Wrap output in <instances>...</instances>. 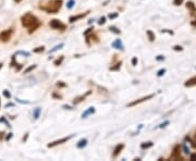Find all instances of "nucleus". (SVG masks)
<instances>
[{
  "mask_svg": "<svg viewBox=\"0 0 196 161\" xmlns=\"http://www.w3.org/2000/svg\"><path fill=\"white\" fill-rule=\"evenodd\" d=\"M22 25L29 29V33L34 32L40 26V22L38 21V19L36 18L35 15L31 14V13H26L21 18Z\"/></svg>",
  "mask_w": 196,
  "mask_h": 161,
  "instance_id": "1",
  "label": "nucleus"
},
{
  "mask_svg": "<svg viewBox=\"0 0 196 161\" xmlns=\"http://www.w3.org/2000/svg\"><path fill=\"white\" fill-rule=\"evenodd\" d=\"M62 6V0H50L46 7H40L47 13H57Z\"/></svg>",
  "mask_w": 196,
  "mask_h": 161,
  "instance_id": "2",
  "label": "nucleus"
},
{
  "mask_svg": "<svg viewBox=\"0 0 196 161\" xmlns=\"http://www.w3.org/2000/svg\"><path fill=\"white\" fill-rule=\"evenodd\" d=\"M170 159H171V160H183V158H182L181 156V146H180V145H177V146L174 147Z\"/></svg>",
  "mask_w": 196,
  "mask_h": 161,
  "instance_id": "3",
  "label": "nucleus"
},
{
  "mask_svg": "<svg viewBox=\"0 0 196 161\" xmlns=\"http://www.w3.org/2000/svg\"><path fill=\"white\" fill-rule=\"evenodd\" d=\"M49 25L55 29H65V24H63L61 21L56 20V19H54V20L50 21Z\"/></svg>",
  "mask_w": 196,
  "mask_h": 161,
  "instance_id": "4",
  "label": "nucleus"
},
{
  "mask_svg": "<svg viewBox=\"0 0 196 161\" xmlns=\"http://www.w3.org/2000/svg\"><path fill=\"white\" fill-rule=\"evenodd\" d=\"M72 137H73V135L68 136V137H63V138H61V140H55V142H52V143L48 144L47 146L49 147V148H52V147L57 146V145H60V144H63V143H65V142H68L70 138H72Z\"/></svg>",
  "mask_w": 196,
  "mask_h": 161,
  "instance_id": "5",
  "label": "nucleus"
},
{
  "mask_svg": "<svg viewBox=\"0 0 196 161\" xmlns=\"http://www.w3.org/2000/svg\"><path fill=\"white\" fill-rule=\"evenodd\" d=\"M11 34H12V31L11 29H8V31H4V32L1 33V35H0V38L2 42H9L11 38Z\"/></svg>",
  "mask_w": 196,
  "mask_h": 161,
  "instance_id": "6",
  "label": "nucleus"
},
{
  "mask_svg": "<svg viewBox=\"0 0 196 161\" xmlns=\"http://www.w3.org/2000/svg\"><path fill=\"white\" fill-rule=\"evenodd\" d=\"M153 97H154V95H148V96H146V97H143V98H141V99H137V100L132 101L131 104H128V107H133V106H135V104H141V102H143V101L148 100V99H150V98H153Z\"/></svg>",
  "mask_w": 196,
  "mask_h": 161,
  "instance_id": "7",
  "label": "nucleus"
},
{
  "mask_svg": "<svg viewBox=\"0 0 196 161\" xmlns=\"http://www.w3.org/2000/svg\"><path fill=\"white\" fill-rule=\"evenodd\" d=\"M95 108L94 107H89L87 110H85L84 112L82 113V119H85V118H87L88 115H90V114H94L95 113Z\"/></svg>",
  "mask_w": 196,
  "mask_h": 161,
  "instance_id": "8",
  "label": "nucleus"
},
{
  "mask_svg": "<svg viewBox=\"0 0 196 161\" xmlns=\"http://www.w3.org/2000/svg\"><path fill=\"white\" fill-rule=\"evenodd\" d=\"M123 147H124L123 144H119V145H117V147L114 148V150H113V154H112L113 158H116V157L119 156V154H120V152L122 151V149H123Z\"/></svg>",
  "mask_w": 196,
  "mask_h": 161,
  "instance_id": "9",
  "label": "nucleus"
},
{
  "mask_svg": "<svg viewBox=\"0 0 196 161\" xmlns=\"http://www.w3.org/2000/svg\"><path fill=\"white\" fill-rule=\"evenodd\" d=\"M112 47L113 48H116V49H121V50H123L124 48H123V44H122V42L120 39H116L112 43Z\"/></svg>",
  "mask_w": 196,
  "mask_h": 161,
  "instance_id": "10",
  "label": "nucleus"
},
{
  "mask_svg": "<svg viewBox=\"0 0 196 161\" xmlns=\"http://www.w3.org/2000/svg\"><path fill=\"white\" fill-rule=\"evenodd\" d=\"M88 14V12H85V13H83V14H80V15H74V16H71L70 18V22L71 23H74V22H76L78 20H81V19H83L85 15Z\"/></svg>",
  "mask_w": 196,
  "mask_h": 161,
  "instance_id": "11",
  "label": "nucleus"
},
{
  "mask_svg": "<svg viewBox=\"0 0 196 161\" xmlns=\"http://www.w3.org/2000/svg\"><path fill=\"white\" fill-rule=\"evenodd\" d=\"M86 145H87V140H86V138H82V140H81L78 144H76V147H78V148H80V149H82V148H84Z\"/></svg>",
  "mask_w": 196,
  "mask_h": 161,
  "instance_id": "12",
  "label": "nucleus"
},
{
  "mask_svg": "<svg viewBox=\"0 0 196 161\" xmlns=\"http://www.w3.org/2000/svg\"><path fill=\"white\" fill-rule=\"evenodd\" d=\"M184 85H185L186 87H190V86L196 85V76H195V77H192V79H190L189 81H186Z\"/></svg>",
  "mask_w": 196,
  "mask_h": 161,
  "instance_id": "13",
  "label": "nucleus"
},
{
  "mask_svg": "<svg viewBox=\"0 0 196 161\" xmlns=\"http://www.w3.org/2000/svg\"><path fill=\"white\" fill-rule=\"evenodd\" d=\"M88 94H90V92H88V93L86 94V95H83V96H81V97H78V98H75V100L73 101V104H80V102H81V101H82L83 99H84V98H85V97L87 96V95H88Z\"/></svg>",
  "mask_w": 196,
  "mask_h": 161,
  "instance_id": "14",
  "label": "nucleus"
},
{
  "mask_svg": "<svg viewBox=\"0 0 196 161\" xmlns=\"http://www.w3.org/2000/svg\"><path fill=\"white\" fill-rule=\"evenodd\" d=\"M42 112V108H36L35 110L33 111V115H34V119H38L39 114Z\"/></svg>",
  "mask_w": 196,
  "mask_h": 161,
  "instance_id": "15",
  "label": "nucleus"
},
{
  "mask_svg": "<svg viewBox=\"0 0 196 161\" xmlns=\"http://www.w3.org/2000/svg\"><path fill=\"white\" fill-rule=\"evenodd\" d=\"M186 7H187V8L190 9V10L192 11V13H194V12L196 11L195 7H194V4H193L192 1H189V2H187V4H186Z\"/></svg>",
  "mask_w": 196,
  "mask_h": 161,
  "instance_id": "16",
  "label": "nucleus"
},
{
  "mask_svg": "<svg viewBox=\"0 0 196 161\" xmlns=\"http://www.w3.org/2000/svg\"><path fill=\"white\" fill-rule=\"evenodd\" d=\"M153 146V143L151 142H147V143H143L142 145H141V148L142 149H145V148H149V147H151Z\"/></svg>",
  "mask_w": 196,
  "mask_h": 161,
  "instance_id": "17",
  "label": "nucleus"
},
{
  "mask_svg": "<svg viewBox=\"0 0 196 161\" xmlns=\"http://www.w3.org/2000/svg\"><path fill=\"white\" fill-rule=\"evenodd\" d=\"M147 35H148V38H149L150 42H154L155 40V34H154L151 31H147Z\"/></svg>",
  "mask_w": 196,
  "mask_h": 161,
  "instance_id": "18",
  "label": "nucleus"
},
{
  "mask_svg": "<svg viewBox=\"0 0 196 161\" xmlns=\"http://www.w3.org/2000/svg\"><path fill=\"white\" fill-rule=\"evenodd\" d=\"M74 4H75L74 0H69L68 4H67V8H68V9H72V8L74 7Z\"/></svg>",
  "mask_w": 196,
  "mask_h": 161,
  "instance_id": "19",
  "label": "nucleus"
},
{
  "mask_svg": "<svg viewBox=\"0 0 196 161\" xmlns=\"http://www.w3.org/2000/svg\"><path fill=\"white\" fill-rule=\"evenodd\" d=\"M109 29H110L111 32H113V33H116V34H120V29H118L117 27H116V26H110V27H109Z\"/></svg>",
  "mask_w": 196,
  "mask_h": 161,
  "instance_id": "20",
  "label": "nucleus"
},
{
  "mask_svg": "<svg viewBox=\"0 0 196 161\" xmlns=\"http://www.w3.org/2000/svg\"><path fill=\"white\" fill-rule=\"evenodd\" d=\"M63 56H61L60 58H59V59H57V60L55 61V65H60L61 64V62H62V61H63Z\"/></svg>",
  "mask_w": 196,
  "mask_h": 161,
  "instance_id": "21",
  "label": "nucleus"
},
{
  "mask_svg": "<svg viewBox=\"0 0 196 161\" xmlns=\"http://www.w3.org/2000/svg\"><path fill=\"white\" fill-rule=\"evenodd\" d=\"M63 47V44H60V45H57V46L55 47V48H52L51 50H50V52H55L56 50H58V49H61Z\"/></svg>",
  "mask_w": 196,
  "mask_h": 161,
  "instance_id": "22",
  "label": "nucleus"
},
{
  "mask_svg": "<svg viewBox=\"0 0 196 161\" xmlns=\"http://www.w3.org/2000/svg\"><path fill=\"white\" fill-rule=\"evenodd\" d=\"M36 68V65H31V67H29V68L26 69V70H25L24 71V73H29V72L31 71H33V70H34V69Z\"/></svg>",
  "mask_w": 196,
  "mask_h": 161,
  "instance_id": "23",
  "label": "nucleus"
},
{
  "mask_svg": "<svg viewBox=\"0 0 196 161\" xmlns=\"http://www.w3.org/2000/svg\"><path fill=\"white\" fill-rule=\"evenodd\" d=\"M105 23H106V18H105V16L100 18L99 21H98V24H99V25H103V24H105Z\"/></svg>",
  "mask_w": 196,
  "mask_h": 161,
  "instance_id": "24",
  "label": "nucleus"
},
{
  "mask_svg": "<svg viewBox=\"0 0 196 161\" xmlns=\"http://www.w3.org/2000/svg\"><path fill=\"white\" fill-rule=\"evenodd\" d=\"M44 50H45V48L42 46V47H39V48H36V49H34L33 51H34V52H42V51H44Z\"/></svg>",
  "mask_w": 196,
  "mask_h": 161,
  "instance_id": "25",
  "label": "nucleus"
},
{
  "mask_svg": "<svg viewBox=\"0 0 196 161\" xmlns=\"http://www.w3.org/2000/svg\"><path fill=\"white\" fill-rule=\"evenodd\" d=\"M182 2H183V0H173V4L174 6H181Z\"/></svg>",
  "mask_w": 196,
  "mask_h": 161,
  "instance_id": "26",
  "label": "nucleus"
},
{
  "mask_svg": "<svg viewBox=\"0 0 196 161\" xmlns=\"http://www.w3.org/2000/svg\"><path fill=\"white\" fill-rule=\"evenodd\" d=\"M164 72H166V70H164V69H161V70H159V71H158L157 75H158V76H162L164 74Z\"/></svg>",
  "mask_w": 196,
  "mask_h": 161,
  "instance_id": "27",
  "label": "nucleus"
},
{
  "mask_svg": "<svg viewBox=\"0 0 196 161\" xmlns=\"http://www.w3.org/2000/svg\"><path fill=\"white\" fill-rule=\"evenodd\" d=\"M4 96L7 97V98H10V97H11V94L9 93V90L6 89V90H4Z\"/></svg>",
  "mask_w": 196,
  "mask_h": 161,
  "instance_id": "28",
  "label": "nucleus"
},
{
  "mask_svg": "<svg viewBox=\"0 0 196 161\" xmlns=\"http://www.w3.org/2000/svg\"><path fill=\"white\" fill-rule=\"evenodd\" d=\"M191 145H192V147L196 148V137H195V138H194V140H191Z\"/></svg>",
  "mask_w": 196,
  "mask_h": 161,
  "instance_id": "29",
  "label": "nucleus"
},
{
  "mask_svg": "<svg viewBox=\"0 0 196 161\" xmlns=\"http://www.w3.org/2000/svg\"><path fill=\"white\" fill-rule=\"evenodd\" d=\"M118 16V13H112V14H109V19H111V20H112V19H116Z\"/></svg>",
  "mask_w": 196,
  "mask_h": 161,
  "instance_id": "30",
  "label": "nucleus"
},
{
  "mask_svg": "<svg viewBox=\"0 0 196 161\" xmlns=\"http://www.w3.org/2000/svg\"><path fill=\"white\" fill-rule=\"evenodd\" d=\"M132 64H133V65H136V64H137V58H136V57H134V58L132 59Z\"/></svg>",
  "mask_w": 196,
  "mask_h": 161,
  "instance_id": "31",
  "label": "nucleus"
},
{
  "mask_svg": "<svg viewBox=\"0 0 196 161\" xmlns=\"http://www.w3.org/2000/svg\"><path fill=\"white\" fill-rule=\"evenodd\" d=\"M191 160H192V161H196V154H192V155H191Z\"/></svg>",
  "mask_w": 196,
  "mask_h": 161,
  "instance_id": "32",
  "label": "nucleus"
},
{
  "mask_svg": "<svg viewBox=\"0 0 196 161\" xmlns=\"http://www.w3.org/2000/svg\"><path fill=\"white\" fill-rule=\"evenodd\" d=\"M174 50H177V51H180V50H182V47H180V46H174V48H173Z\"/></svg>",
  "mask_w": 196,
  "mask_h": 161,
  "instance_id": "33",
  "label": "nucleus"
},
{
  "mask_svg": "<svg viewBox=\"0 0 196 161\" xmlns=\"http://www.w3.org/2000/svg\"><path fill=\"white\" fill-rule=\"evenodd\" d=\"M120 67H121V63H118L117 67H114V68H111L110 70H112V71H113V70H118V68H120Z\"/></svg>",
  "mask_w": 196,
  "mask_h": 161,
  "instance_id": "34",
  "label": "nucleus"
},
{
  "mask_svg": "<svg viewBox=\"0 0 196 161\" xmlns=\"http://www.w3.org/2000/svg\"><path fill=\"white\" fill-rule=\"evenodd\" d=\"M183 148H184V152H185V154H189V149H187L186 147H184V146H183Z\"/></svg>",
  "mask_w": 196,
  "mask_h": 161,
  "instance_id": "35",
  "label": "nucleus"
},
{
  "mask_svg": "<svg viewBox=\"0 0 196 161\" xmlns=\"http://www.w3.org/2000/svg\"><path fill=\"white\" fill-rule=\"evenodd\" d=\"M57 86H65L63 83H57Z\"/></svg>",
  "mask_w": 196,
  "mask_h": 161,
  "instance_id": "36",
  "label": "nucleus"
},
{
  "mask_svg": "<svg viewBox=\"0 0 196 161\" xmlns=\"http://www.w3.org/2000/svg\"><path fill=\"white\" fill-rule=\"evenodd\" d=\"M63 108H65V109H72V108L69 107V106H63Z\"/></svg>",
  "mask_w": 196,
  "mask_h": 161,
  "instance_id": "37",
  "label": "nucleus"
},
{
  "mask_svg": "<svg viewBox=\"0 0 196 161\" xmlns=\"http://www.w3.org/2000/svg\"><path fill=\"white\" fill-rule=\"evenodd\" d=\"M162 59H164L162 57H158V58H157V60H162Z\"/></svg>",
  "mask_w": 196,
  "mask_h": 161,
  "instance_id": "38",
  "label": "nucleus"
},
{
  "mask_svg": "<svg viewBox=\"0 0 196 161\" xmlns=\"http://www.w3.org/2000/svg\"><path fill=\"white\" fill-rule=\"evenodd\" d=\"M193 25H195V26H196V21L193 22Z\"/></svg>",
  "mask_w": 196,
  "mask_h": 161,
  "instance_id": "39",
  "label": "nucleus"
},
{
  "mask_svg": "<svg viewBox=\"0 0 196 161\" xmlns=\"http://www.w3.org/2000/svg\"><path fill=\"white\" fill-rule=\"evenodd\" d=\"M15 2H20V1H21V0H14Z\"/></svg>",
  "mask_w": 196,
  "mask_h": 161,
  "instance_id": "40",
  "label": "nucleus"
},
{
  "mask_svg": "<svg viewBox=\"0 0 196 161\" xmlns=\"http://www.w3.org/2000/svg\"><path fill=\"white\" fill-rule=\"evenodd\" d=\"M2 68V63H0V69Z\"/></svg>",
  "mask_w": 196,
  "mask_h": 161,
  "instance_id": "41",
  "label": "nucleus"
}]
</instances>
